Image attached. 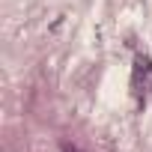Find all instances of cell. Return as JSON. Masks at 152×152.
<instances>
[{
    "label": "cell",
    "instance_id": "6da1fadb",
    "mask_svg": "<svg viewBox=\"0 0 152 152\" xmlns=\"http://www.w3.org/2000/svg\"><path fill=\"white\" fill-rule=\"evenodd\" d=\"M131 90L137 99L152 96V60L149 57H137L134 69H131Z\"/></svg>",
    "mask_w": 152,
    "mask_h": 152
},
{
    "label": "cell",
    "instance_id": "7a4b0ae2",
    "mask_svg": "<svg viewBox=\"0 0 152 152\" xmlns=\"http://www.w3.org/2000/svg\"><path fill=\"white\" fill-rule=\"evenodd\" d=\"M63 152H78V149H72V146H69V149H63Z\"/></svg>",
    "mask_w": 152,
    "mask_h": 152
}]
</instances>
